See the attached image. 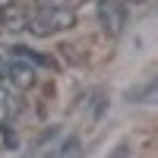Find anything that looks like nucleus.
Masks as SVG:
<instances>
[{"instance_id": "1", "label": "nucleus", "mask_w": 158, "mask_h": 158, "mask_svg": "<svg viewBox=\"0 0 158 158\" xmlns=\"http://www.w3.org/2000/svg\"><path fill=\"white\" fill-rule=\"evenodd\" d=\"M76 25V13L73 6H60V3H44V0H35V6L25 13L22 29L35 35V38H51L60 32H70Z\"/></svg>"}, {"instance_id": "2", "label": "nucleus", "mask_w": 158, "mask_h": 158, "mask_svg": "<svg viewBox=\"0 0 158 158\" xmlns=\"http://www.w3.org/2000/svg\"><path fill=\"white\" fill-rule=\"evenodd\" d=\"M3 82L13 92H25V89H32L38 82V70L32 67L29 60H22V57H16L10 51V63H6V70H3Z\"/></svg>"}, {"instance_id": "3", "label": "nucleus", "mask_w": 158, "mask_h": 158, "mask_svg": "<svg viewBox=\"0 0 158 158\" xmlns=\"http://www.w3.org/2000/svg\"><path fill=\"white\" fill-rule=\"evenodd\" d=\"M95 13H98V22H101L104 35L117 38V35L127 29V6L120 3V0H98Z\"/></svg>"}, {"instance_id": "4", "label": "nucleus", "mask_w": 158, "mask_h": 158, "mask_svg": "<svg viewBox=\"0 0 158 158\" xmlns=\"http://www.w3.org/2000/svg\"><path fill=\"white\" fill-rule=\"evenodd\" d=\"M19 111H22L19 92H13L6 82H0V123H10Z\"/></svg>"}, {"instance_id": "5", "label": "nucleus", "mask_w": 158, "mask_h": 158, "mask_svg": "<svg viewBox=\"0 0 158 158\" xmlns=\"http://www.w3.org/2000/svg\"><path fill=\"white\" fill-rule=\"evenodd\" d=\"M76 149H79V142H76V139H67V142H63V149H60V155H57V158H76Z\"/></svg>"}, {"instance_id": "6", "label": "nucleus", "mask_w": 158, "mask_h": 158, "mask_svg": "<svg viewBox=\"0 0 158 158\" xmlns=\"http://www.w3.org/2000/svg\"><path fill=\"white\" fill-rule=\"evenodd\" d=\"M6 63H10V51L0 48V82H3V70H6Z\"/></svg>"}, {"instance_id": "7", "label": "nucleus", "mask_w": 158, "mask_h": 158, "mask_svg": "<svg viewBox=\"0 0 158 158\" xmlns=\"http://www.w3.org/2000/svg\"><path fill=\"white\" fill-rule=\"evenodd\" d=\"M13 3H16V0H0V13H3L6 6H13Z\"/></svg>"}, {"instance_id": "8", "label": "nucleus", "mask_w": 158, "mask_h": 158, "mask_svg": "<svg viewBox=\"0 0 158 158\" xmlns=\"http://www.w3.org/2000/svg\"><path fill=\"white\" fill-rule=\"evenodd\" d=\"M130 3H136V6H142V3H149V0H130Z\"/></svg>"}]
</instances>
